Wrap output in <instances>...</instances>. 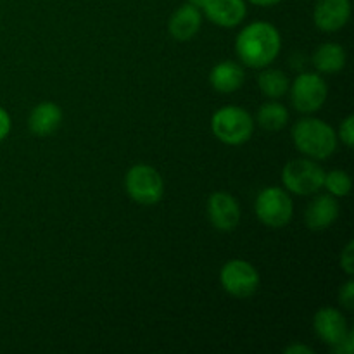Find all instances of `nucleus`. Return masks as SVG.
<instances>
[{"label": "nucleus", "mask_w": 354, "mask_h": 354, "mask_svg": "<svg viewBox=\"0 0 354 354\" xmlns=\"http://www.w3.org/2000/svg\"><path fill=\"white\" fill-rule=\"evenodd\" d=\"M258 86L270 99H280L289 92V78L280 69H265L258 76Z\"/></svg>", "instance_id": "nucleus-19"}, {"label": "nucleus", "mask_w": 354, "mask_h": 354, "mask_svg": "<svg viewBox=\"0 0 354 354\" xmlns=\"http://www.w3.org/2000/svg\"><path fill=\"white\" fill-rule=\"evenodd\" d=\"M324 187L327 192L334 197H346L351 192V176L342 169H332V171L325 173Z\"/></svg>", "instance_id": "nucleus-20"}, {"label": "nucleus", "mask_w": 354, "mask_h": 354, "mask_svg": "<svg viewBox=\"0 0 354 354\" xmlns=\"http://www.w3.org/2000/svg\"><path fill=\"white\" fill-rule=\"evenodd\" d=\"M315 332H317L318 337L328 344L330 348L337 346L342 339L348 334V324H346L344 315L341 313L335 308H320L315 315L313 320Z\"/></svg>", "instance_id": "nucleus-11"}, {"label": "nucleus", "mask_w": 354, "mask_h": 354, "mask_svg": "<svg viewBox=\"0 0 354 354\" xmlns=\"http://www.w3.org/2000/svg\"><path fill=\"white\" fill-rule=\"evenodd\" d=\"M339 301H341V304L346 310L351 311L354 308V282L351 279H349L348 282L342 286V289L339 290Z\"/></svg>", "instance_id": "nucleus-22"}, {"label": "nucleus", "mask_w": 354, "mask_h": 354, "mask_svg": "<svg viewBox=\"0 0 354 354\" xmlns=\"http://www.w3.org/2000/svg\"><path fill=\"white\" fill-rule=\"evenodd\" d=\"M294 145L306 158L322 161L330 158L337 149V133L330 124L317 118H303L292 128Z\"/></svg>", "instance_id": "nucleus-2"}, {"label": "nucleus", "mask_w": 354, "mask_h": 354, "mask_svg": "<svg viewBox=\"0 0 354 354\" xmlns=\"http://www.w3.org/2000/svg\"><path fill=\"white\" fill-rule=\"evenodd\" d=\"M211 130L214 137L227 145H242L252 137L254 120L248 111L239 106L218 109L211 118Z\"/></svg>", "instance_id": "nucleus-3"}, {"label": "nucleus", "mask_w": 354, "mask_h": 354, "mask_svg": "<svg viewBox=\"0 0 354 354\" xmlns=\"http://www.w3.org/2000/svg\"><path fill=\"white\" fill-rule=\"evenodd\" d=\"M187 3H190V6L197 7V9H203V3H204V0H187Z\"/></svg>", "instance_id": "nucleus-28"}, {"label": "nucleus", "mask_w": 354, "mask_h": 354, "mask_svg": "<svg viewBox=\"0 0 354 354\" xmlns=\"http://www.w3.org/2000/svg\"><path fill=\"white\" fill-rule=\"evenodd\" d=\"M249 2L259 7H272V6H277L279 2H282V0H249Z\"/></svg>", "instance_id": "nucleus-27"}, {"label": "nucleus", "mask_w": 354, "mask_h": 354, "mask_svg": "<svg viewBox=\"0 0 354 354\" xmlns=\"http://www.w3.org/2000/svg\"><path fill=\"white\" fill-rule=\"evenodd\" d=\"M127 192L142 206H154L165 196V182L159 171L147 165H135L124 176Z\"/></svg>", "instance_id": "nucleus-6"}, {"label": "nucleus", "mask_w": 354, "mask_h": 354, "mask_svg": "<svg viewBox=\"0 0 354 354\" xmlns=\"http://www.w3.org/2000/svg\"><path fill=\"white\" fill-rule=\"evenodd\" d=\"M10 127H12V121H10L9 113H7V111L0 106V142H2L7 135H9Z\"/></svg>", "instance_id": "nucleus-25"}, {"label": "nucleus", "mask_w": 354, "mask_h": 354, "mask_svg": "<svg viewBox=\"0 0 354 354\" xmlns=\"http://www.w3.org/2000/svg\"><path fill=\"white\" fill-rule=\"evenodd\" d=\"M220 282L225 292L237 299H248L259 289V273L244 259H230L221 268Z\"/></svg>", "instance_id": "nucleus-8"}, {"label": "nucleus", "mask_w": 354, "mask_h": 354, "mask_svg": "<svg viewBox=\"0 0 354 354\" xmlns=\"http://www.w3.org/2000/svg\"><path fill=\"white\" fill-rule=\"evenodd\" d=\"M201 24H203L201 9L190 6V3H183L169 17L168 30L175 40L187 41L196 37L197 31L201 30Z\"/></svg>", "instance_id": "nucleus-14"}, {"label": "nucleus", "mask_w": 354, "mask_h": 354, "mask_svg": "<svg viewBox=\"0 0 354 354\" xmlns=\"http://www.w3.org/2000/svg\"><path fill=\"white\" fill-rule=\"evenodd\" d=\"M339 137H341V142L346 145V147L351 149L354 144V118L348 116L341 123V128H339Z\"/></svg>", "instance_id": "nucleus-21"}, {"label": "nucleus", "mask_w": 354, "mask_h": 354, "mask_svg": "<svg viewBox=\"0 0 354 354\" xmlns=\"http://www.w3.org/2000/svg\"><path fill=\"white\" fill-rule=\"evenodd\" d=\"M283 353L286 354H315L313 349L308 348V346H304V344H292V346H289V348L283 349Z\"/></svg>", "instance_id": "nucleus-26"}, {"label": "nucleus", "mask_w": 354, "mask_h": 354, "mask_svg": "<svg viewBox=\"0 0 354 354\" xmlns=\"http://www.w3.org/2000/svg\"><path fill=\"white\" fill-rule=\"evenodd\" d=\"M289 121V111L286 106L280 102H266L259 107L258 111V124L265 131L270 133H277V131L283 130Z\"/></svg>", "instance_id": "nucleus-18"}, {"label": "nucleus", "mask_w": 354, "mask_h": 354, "mask_svg": "<svg viewBox=\"0 0 354 354\" xmlns=\"http://www.w3.org/2000/svg\"><path fill=\"white\" fill-rule=\"evenodd\" d=\"M341 266L348 275L354 273V242L349 241L341 252Z\"/></svg>", "instance_id": "nucleus-23"}, {"label": "nucleus", "mask_w": 354, "mask_h": 354, "mask_svg": "<svg viewBox=\"0 0 354 354\" xmlns=\"http://www.w3.org/2000/svg\"><path fill=\"white\" fill-rule=\"evenodd\" d=\"M282 38L279 30L266 21H254L239 33L235 50L244 66L252 69L268 68L280 54Z\"/></svg>", "instance_id": "nucleus-1"}, {"label": "nucleus", "mask_w": 354, "mask_h": 354, "mask_svg": "<svg viewBox=\"0 0 354 354\" xmlns=\"http://www.w3.org/2000/svg\"><path fill=\"white\" fill-rule=\"evenodd\" d=\"M334 353L337 354H353V349H354V334L351 330L346 334V337L342 339L341 342H339L337 346H334Z\"/></svg>", "instance_id": "nucleus-24"}, {"label": "nucleus", "mask_w": 354, "mask_h": 354, "mask_svg": "<svg viewBox=\"0 0 354 354\" xmlns=\"http://www.w3.org/2000/svg\"><path fill=\"white\" fill-rule=\"evenodd\" d=\"M245 73L241 64L234 61H223L214 66L209 73V83L216 92L234 93L244 85Z\"/></svg>", "instance_id": "nucleus-16"}, {"label": "nucleus", "mask_w": 354, "mask_h": 354, "mask_svg": "<svg viewBox=\"0 0 354 354\" xmlns=\"http://www.w3.org/2000/svg\"><path fill=\"white\" fill-rule=\"evenodd\" d=\"M349 17H351L349 0H318L313 10L315 24L327 33L344 28Z\"/></svg>", "instance_id": "nucleus-10"}, {"label": "nucleus", "mask_w": 354, "mask_h": 354, "mask_svg": "<svg viewBox=\"0 0 354 354\" xmlns=\"http://www.w3.org/2000/svg\"><path fill=\"white\" fill-rule=\"evenodd\" d=\"M258 220L270 228H282L292 220L294 204L289 192L282 187H266L254 203Z\"/></svg>", "instance_id": "nucleus-4"}, {"label": "nucleus", "mask_w": 354, "mask_h": 354, "mask_svg": "<svg viewBox=\"0 0 354 354\" xmlns=\"http://www.w3.org/2000/svg\"><path fill=\"white\" fill-rule=\"evenodd\" d=\"M315 68L320 73L334 75L344 69L346 66V50L339 44H324L317 48L313 55Z\"/></svg>", "instance_id": "nucleus-17"}, {"label": "nucleus", "mask_w": 354, "mask_h": 354, "mask_svg": "<svg viewBox=\"0 0 354 354\" xmlns=\"http://www.w3.org/2000/svg\"><path fill=\"white\" fill-rule=\"evenodd\" d=\"M207 218L216 230L232 232L241 221V206L230 194L214 192L207 199Z\"/></svg>", "instance_id": "nucleus-9"}, {"label": "nucleus", "mask_w": 354, "mask_h": 354, "mask_svg": "<svg viewBox=\"0 0 354 354\" xmlns=\"http://www.w3.org/2000/svg\"><path fill=\"white\" fill-rule=\"evenodd\" d=\"M203 10L207 19L221 28H235L248 14L244 0H204Z\"/></svg>", "instance_id": "nucleus-12"}, {"label": "nucleus", "mask_w": 354, "mask_h": 354, "mask_svg": "<svg viewBox=\"0 0 354 354\" xmlns=\"http://www.w3.org/2000/svg\"><path fill=\"white\" fill-rule=\"evenodd\" d=\"M327 95V83L317 73H303L294 80L290 86V102L294 109L303 114L317 113L318 109H322Z\"/></svg>", "instance_id": "nucleus-7"}, {"label": "nucleus", "mask_w": 354, "mask_h": 354, "mask_svg": "<svg viewBox=\"0 0 354 354\" xmlns=\"http://www.w3.org/2000/svg\"><path fill=\"white\" fill-rule=\"evenodd\" d=\"M325 169L313 159H292L282 169V182L286 190L297 196H313L324 189Z\"/></svg>", "instance_id": "nucleus-5"}, {"label": "nucleus", "mask_w": 354, "mask_h": 354, "mask_svg": "<svg viewBox=\"0 0 354 354\" xmlns=\"http://www.w3.org/2000/svg\"><path fill=\"white\" fill-rule=\"evenodd\" d=\"M339 216V203L330 194L318 196L308 204L306 213H304V221L308 228L315 232L325 230L330 227Z\"/></svg>", "instance_id": "nucleus-13"}, {"label": "nucleus", "mask_w": 354, "mask_h": 354, "mask_svg": "<svg viewBox=\"0 0 354 354\" xmlns=\"http://www.w3.org/2000/svg\"><path fill=\"white\" fill-rule=\"evenodd\" d=\"M62 123V111L54 102H40L33 107L28 118L30 131L37 137H48L55 133Z\"/></svg>", "instance_id": "nucleus-15"}]
</instances>
